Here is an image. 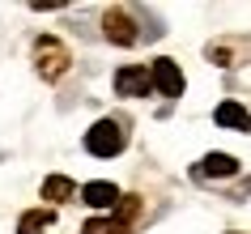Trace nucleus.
<instances>
[{"label":"nucleus","mask_w":251,"mask_h":234,"mask_svg":"<svg viewBox=\"0 0 251 234\" xmlns=\"http://www.w3.org/2000/svg\"><path fill=\"white\" fill-rule=\"evenodd\" d=\"M124 145H128V132H124L119 119H98L85 132V149L94 157H115V154H124Z\"/></svg>","instance_id":"1"},{"label":"nucleus","mask_w":251,"mask_h":234,"mask_svg":"<svg viewBox=\"0 0 251 234\" xmlns=\"http://www.w3.org/2000/svg\"><path fill=\"white\" fill-rule=\"evenodd\" d=\"M34 60H39V73L43 81H55V77H64L68 73V47L60 39H51V34H43V39H34Z\"/></svg>","instance_id":"2"},{"label":"nucleus","mask_w":251,"mask_h":234,"mask_svg":"<svg viewBox=\"0 0 251 234\" xmlns=\"http://www.w3.org/2000/svg\"><path fill=\"white\" fill-rule=\"evenodd\" d=\"M149 90H153V73L145 64H128V68L115 73V94L119 98H145Z\"/></svg>","instance_id":"3"},{"label":"nucleus","mask_w":251,"mask_h":234,"mask_svg":"<svg viewBox=\"0 0 251 234\" xmlns=\"http://www.w3.org/2000/svg\"><path fill=\"white\" fill-rule=\"evenodd\" d=\"M149 73H153V90L158 94H166V98H179L183 94V73H179L175 60H153Z\"/></svg>","instance_id":"4"},{"label":"nucleus","mask_w":251,"mask_h":234,"mask_svg":"<svg viewBox=\"0 0 251 234\" xmlns=\"http://www.w3.org/2000/svg\"><path fill=\"white\" fill-rule=\"evenodd\" d=\"M102 26H106V39L119 43V47H132L136 43V22L128 17V9H106Z\"/></svg>","instance_id":"5"},{"label":"nucleus","mask_w":251,"mask_h":234,"mask_svg":"<svg viewBox=\"0 0 251 234\" xmlns=\"http://www.w3.org/2000/svg\"><path fill=\"white\" fill-rule=\"evenodd\" d=\"M81 200H85L90 208H115L119 200H124V196H119V187H115V183L94 179V183H85V187H81Z\"/></svg>","instance_id":"6"},{"label":"nucleus","mask_w":251,"mask_h":234,"mask_svg":"<svg viewBox=\"0 0 251 234\" xmlns=\"http://www.w3.org/2000/svg\"><path fill=\"white\" fill-rule=\"evenodd\" d=\"M213 119H217L222 128H238V132H251V115H247V106H238V103H222L217 111H213Z\"/></svg>","instance_id":"7"},{"label":"nucleus","mask_w":251,"mask_h":234,"mask_svg":"<svg viewBox=\"0 0 251 234\" xmlns=\"http://www.w3.org/2000/svg\"><path fill=\"white\" fill-rule=\"evenodd\" d=\"M238 170V162L230 154H209L204 162H200V175H213V179H230Z\"/></svg>","instance_id":"8"},{"label":"nucleus","mask_w":251,"mask_h":234,"mask_svg":"<svg viewBox=\"0 0 251 234\" xmlns=\"http://www.w3.org/2000/svg\"><path fill=\"white\" fill-rule=\"evenodd\" d=\"M73 196H77L73 179H64V175H51V179H43V200H73Z\"/></svg>","instance_id":"9"},{"label":"nucleus","mask_w":251,"mask_h":234,"mask_svg":"<svg viewBox=\"0 0 251 234\" xmlns=\"http://www.w3.org/2000/svg\"><path fill=\"white\" fill-rule=\"evenodd\" d=\"M47 226H51V213L47 208H30L26 217L17 221V234H43Z\"/></svg>","instance_id":"10"},{"label":"nucleus","mask_w":251,"mask_h":234,"mask_svg":"<svg viewBox=\"0 0 251 234\" xmlns=\"http://www.w3.org/2000/svg\"><path fill=\"white\" fill-rule=\"evenodd\" d=\"M81 234H128V226H119L115 217H90L81 226Z\"/></svg>","instance_id":"11"},{"label":"nucleus","mask_w":251,"mask_h":234,"mask_svg":"<svg viewBox=\"0 0 251 234\" xmlns=\"http://www.w3.org/2000/svg\"><path fill=\"white\" fill-rule=\"evenodd\" d=\"M136 217H141V196H124V200L115 205V221L119 226H132Z\"/></svg>","instance_id":"12"}]
</instances>
